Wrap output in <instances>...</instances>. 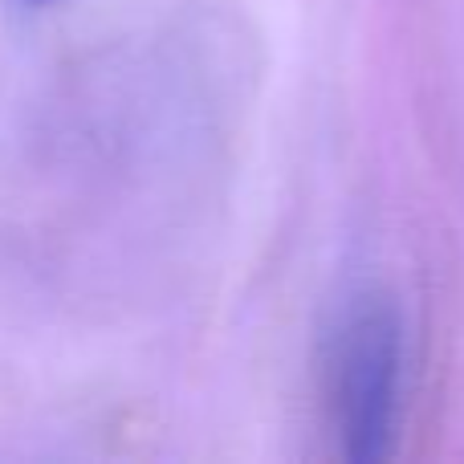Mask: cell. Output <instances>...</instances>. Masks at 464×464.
<instances>
[{
    "label": "cell",
    "instance_id": "1",
    "mask_svg": "<svg viewBox=\"0 0 464 464\" xmlns=\"http://www.w3.org/2000/svg\"><path fill=\"white\" fill-rule=\"evenodd\" d=\"M326 387L346 457H387L403 392V318L392 297L362 294L346 305L330 338Z\"/></svg>",
    "mask_w": 464,
    "mask_h": 464
}]
</instances>
